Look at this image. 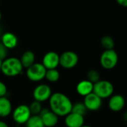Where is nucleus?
<instances>
[{"label": "nucleus", "instance_id": "9b49d317", "mask_svg": "<svg viewBox=\"0 0 127 127\" xmlns=\"http://www.w3.org/2000/svg\"><path fill=\"white\" fill-rule=\"evenodd\" d=\"M42 63L47 70L57 68L60 65V55L55 51H49L44 55Z\"/></svg>", "mask_w": 127, "mask_h": 127}, {"label": "nucleus", "instance_id": "cd10ccee", "mask_svg": "<svg viewBox=\"0 0 127 127\" xmlns=\"http://www.w3.org/2000/svg\"><path fill=\"white\" fill-rule=\"evenodd\" d=\"M124 122L127 124V112L124 114Z\"/></svg>", "mask_w": 127, "mask_h": 127}, {"label": "nucleus", "instance_id": "f257e3e1", "mask_svg": "<svg viewBox=\"0 0 127 127\" xmlns=\"http://www.w3.org/2000/svg\"><path fill=\"white\" fill-rule=\"evenodd\" d=\"M50 109L58 117H65L72 111L73 103L63 93H53L49 99Z\"/></svg>", "mask_w": 127, "mask_h": 127}, {"label": "nucleus", "instance_id": "4468645a", "mask_svg": "<svg viewBox=\"0 0 127 127\" xmlns=\"http://www.w3.org/2000/svg\"><path fill=\"white\" fill-rule=\"evenodd\" d=\"M93 89H94V83H92L88 80H83L80 81L76 86L77 93L79 95L84 97L92 93Z\"/></svg>", "mask_w": 127, "mask_h": 127}, {"label": "nucleus", "instance_id": "c85d7f7f", "mask_svg": "<svg viewBox=\"0 0 127 127\" xmlns=\"http://www.w3.org/2000/svg\"><path fill=\"white\" fill-rule=\"evenodd\" d=\"M2 60L0 59V71H1V65H2Z\"/></svg>", "mask_w": 127, "mask_h": 127}, {"label": "nucleus", "instance_id": "ddd939ff", "mask_svg": "<svg viewBox=\"0 0 127 127\" xmlns=\"http://www.w3.org/2000/svg\"><path fill=\"white\" fill-rule=\"evenodd\" d=\"M84 116L72 112L65 117L66 127H81L84 125Z\"/></svg>", "mask_w": 127, "mask_h": 127}, {"label": "nucleus", "instance_id": "4be33fe9", "mask_svg": "<svg viewBox=\"0 0 127 127\" xmlns=\"http://www.w3.org/2000/svg\"><path fill=\"white\" fill-rule=\"evenodd\" d=\"M32 115H39V114L41 113L42 110V103L36 101V100H33L29 106Z\"/></svg>", "mask_w": 127, "mask_h": 127}, {"label": "nucleus", "instance_id": "7c9ffc66", "mask_svg": "<svg viewBox=\"0 0 127 127\" xmlns=\"http://www.w3.org/2000/svg\"><path fill=\"white\" fill-rule=\"evenodd\" d=\"M1 11H0V21H1Z\"/></svg>", "mask_w": 127, "mask_h": 127}, {"label": "nucleus", "instance_id": "bb28decb", "mask_svg": "<svg viewBox=\"0 0 127 127\" xmlns=\"http://www.w3.org/2000/svg\"><path fill=\"white\" fill-rule=\"evenodd\" d=\"M0 127H8V125H7L5 122L0 121Z\"/></svg>", "mask_w": 127, "mask_h": 127}, {"label": "nucleus", "instance_id": "20e7f679", "mask_svg": "<svg viewBox=\"0 0 127 127\" xmlns=\"http://www.w3.org/2000/svg\"><path fill=\"white\" fill-rule=\"evenodd\" d=\"M118 63V53L114 49L105 50L100 55V65L106 70H111L115 68Z\"/></svg>", "mask_w": 127, "mask_h": 127}, {"label": "nucleus", "instance_id": "6ab92c4d", "mask_svg": "<svg viewBox=\"0 0 127 127\" xmlns=\"http://www.w3.org/2000/svg\"><path fill=\"white\" fill-rule=\"evenodd\" d=\"M60 74L57 68L48 69L45 74V79L50 83H56L60 80Z\"/></svg>", "mask_w": 127, "mask_h": 127}, {"label": "nucleus", "instance_id": "9d476101", "mask_svg": "<svg viewBox=\"0 0 127 127\" xmlns=\"http://www.w3.org/2000/svg\"><path fill=\"white\" fill-rule=\"evenodd\" d=\"M39 115L45 127H54L58 124L59 117L50 109L43 108Z\"/></svg>", "mask_w": 127, "mask_h": 127}, {"label": "nucleus", "instance_id": "a878e982", "mask_svg": "<svg viewBox=\"0 0 127 127\" xmlns=\"http://www.w3.org/2000/svg\"><path fill=\"white\" fill-rule=\"evenodd\" d=\"M118 4L122 7H127V0H116Z\"/></svg>", "mask_w": 127, "mask_h": 127}, {"label": "nucleus", "instance_id": "f03ea898", "mask_svg": "<svg viewBox=\"0 0 127 127\" xmlns=\"http://www.w3.org/2000/svg\"><path fill=\"white\" fill-rule=\"evenodd\" d=\"M23 68L20 59L16 57H8L2 61L1 71L4 75L13 77L22 74Z\"/></svg>", "mask_w": 127, "mask_h": 127}, {"label": "nucleus", "instance_id": "1a4fd4ad", "mask_svg": "<svg viewBox=\"0 0 127 127\" xmlns=\"http://www.w3.org/2000/svg\"><path fill=\"white\" fill-rule=\"evenodd\" d=\"M83 103L88 111L96 112L101 108L103 104V100L96 94L92 92L84 97Z\"/></svg>", "mask_w": 127, "mask_h": 127}, {"label": "nucleus", "instance_id": "2eb2a0df", "mask_svg": "<svg viewBox=\"0 0 127 127\" xmlns=\"http://www.w3.org/2000/svg\"><path fill=\"white\" fill-rule=\"evenodd\" d=\"M1 42L7 49H13L18 45V38L14 33L6 32L2 35Z\"/></svg>", "mask_w": 127, "mask_h": 127}, {"label": "nucleus", "instance_id": "f8f14e48", "mask_svg": "<svg viewBox=\"0 0 127 127\" xmlns=\"http://www.w3.org/2000/svg\"><path fill=\"white\" fill-rule=\"evenodd\" d=\"M126 105V100L121 95H113L109 97L108 106L111 111L119 112L124 109Z\"/></svg>", "mask_w": 127, "mask_h": 127}, {"label": "nucleus", "instance_id": "b1692460", "mask_svg": "<svg viewBox=\"0 0 127 127\" xmlns=\"http://www.w3.org/2000/svg\"><path fill=\"white\" fill-rule=\"evenodd\" d=\"M7 48L0 42V59L4 60V59L7 58Z\"/></svg>", "mask_w": 127, "mask_h": 127}, {"label": "nucleus", "instance_id": "c756f323", "mask_svg": "<svg viewBox=\"0 0 127 127\" xmlns=\"http://www.w3.org/2000/svg\"><path fill=\"white\" fill-rule=\"evenodd\" d=\"M81 127H90V126H88V125H83V126H82Z\"/></svg>", "mask_w": 127, "mask_h": 127}, {"label": "nucleus", "instance_id": "393cba45", "mask_svg": "<svg viewBox=\"0 0 127 127\" xmlns=\"http://www.w3.org/2000/svg\"><path fill=\"white\" fill-rule=\"evenodd\" d=\"M7 93V88L6 85L3 82L0 81V97H5Z\"/></svg>", "mask_w": 127, "mask_h": 127}, {"label": "nucleus", "instance_id": "5701e85b", "mask_svg": "<svg viewBox=\"0 0 127 127\" xmlns=\"http://www.w3.org/2000/svg\"><path fill=\"white\" fill-rule=\"evenodd\" d=\"M87 80L92 82V83H96L99 80H100V74L99 71L95 69H91L87 72Z\"/></svg>", "mask_w": 127, "mask_h": 127}, {"label": "nucleus", "instance_id": "39448f33", "mask_svg": "<svg viewBox=\"0 0 127 127\" xmlns=\"http://www.w3.org/2000/svg\"><path fill=\"white\" fill-rule=\"evenodd\" d=\"M47 69L42 63H35L27 68L26 76L28 79L32 82H39L45 78Z\"/></svg>", "mask_w": 127, "mask_h": 127}, {"label": "nucleus", "instance_id": "f3484780", "mask_svg": "<svg viewBox=\"0 0 127 127\" xmlns=\"http://www.w3.org/2000/svg\"><path fill=\"white\" fill-rule=\"evenodd\" d=\"M35 54L33 51H26L22 54L20 58V61L23 67L28 68L30 66H31L33 63H35Z\"/></svg>", "mask_w": 127, "mask_h": 127}, {"label": "nucleus", "instance_id": "a211bd4d", "mask_svg": "<svg viewBox=\"0 0 127 127\" xmlns=\"http://www.w3.org/2000/svg\"><path fill=\"white\" fill-rule=\"evenodd\" d=\"M25 125L26 127H45L40 115H31Z\"/></svg>", "mask_w": 127, "mask_h": 127}, {"label": "nucleus", "instance_id": "aec40b11", "mask_svg": "<svg viewBox=\"0 0 127 127\" xmlns=\"http://www.w3.org/2000/svg\"><path fill=\"white\" fill-rule=\"evenodd\" d=\"M100 44H101V46L105 50L114 49L115 41H114V39L111 36H104L100 39Z\"/></svg>", "mask_w": 127, "mask_h": 127}, {"label": "nucleus", "instance_id": "412c9836", "mask_svg": "<svg viewBox=\"0 0 127 127\" xmlns=\"http://www.w3.org/2000/svg\"><path fill=\"white\" fill-rule=\"evenodd\" d=\"M71 112L74 113L85 116V115L87 113L88 110H87L83 102H77L75 103H73V107H72Z\"/></svg>", "mask_w": 127, "mask_h": 127}, {"label": "nucleus", "instance_id": "423d86ee", "mask_svg": "<svg viewBox=\"0 0 127 127\" xmlns=\"http://www.w3.org/2000/svg\"><path fill=\"white\" fill-rule=\"evenodd\" d=\"M31 112L29 106L21 104L16 107L12 112L13 119L18 124H25L31 117Z\"/></svg>", "mask_w": 127, "mask_h": 127}, {"label": "nucleus", "instance_id": "dca6fc26", "mask_svg": "<svg viewBox=\"0 0 127 127\" xmlns=\"http://www.w3.org/2000/svg\"><path fill=\"white\" fill-rule=\"evenodd\" d=\"M12 112L13 109L10 100L6 97V96L0 97V118L7 117Z\"/></svg>", "mask_w": 127, "mask_h": 127}, {"label": "nucleus", "instance_id": "6e6552de", "mask_svg": "<svg viewBox=\"0 0 127 127\" xmlns=\"http://www.w3.org/2000/svg\"><path fill=\"white\" fill-rule=\"evenodd\" d=\"M51 95L52 92L51 87L48 85L44 83L36 86L33 92V97L34 100L39 101L40 103L49 100Z\"/></svg>", "mask_w": 127, "mask_h": 127}, {"label": "nucleus", "instance_id": "0eeeda50", "mask_svg": "<svg viewBox=\"0 0 127 127\" xmlns=\"http://www.w3.org/2000/svg\"><path fill=\"white\" fill-rule=\"evenodd\" d=\"M79 62L78 55L72 51H67L60 55V65L65 69L74 68Z\"/></svg>", "mask_w": 127, "mask_h": 127}, {"label": "nucleus", "instance_id": "7ed1b4c3", "mask_svg": "<svg viewBox=\"0 0 127 127\" xmlns=\"http://www.w3.org/2000/svg\"><path fill=\"white\" fill-rule=\"evenodd\" d=\"M115 88L113 84L106 80H100L94 84L93 92L102 100L109 98L113 95Z\"/></svg>", "mask_w": 127, "mask_h": 127}]
</instances>
